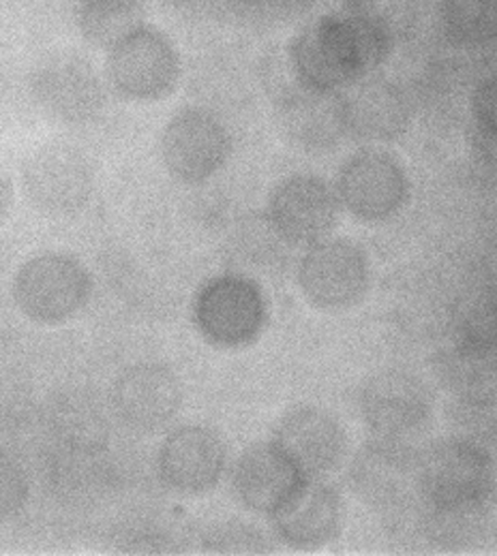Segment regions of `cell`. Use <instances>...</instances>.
<instances>
[{"mask_svg":"<svg viewBox=\"0 0 497 556\" xmlns=\"http://www.w3.org/2000/svg\"><path fill=\"white\" fill-rule=\"evenodd\" d=\"M472 118L481 139L496 143V77L483 79L472 94Z\"/></svg>","mask_w":497,"mask_h":556,"instance_id":"25","label":"cell"},{"mask_svg":"<svg viewBox=\"0 0 497 556\" xmlns=\"http://www.w3.org/2000/svg\"><path fill=\"white\" fill-rule=\"evenodd\" d=\"M227 465V447L219 432L207 426L185 424L174 428L161 443L157 454L159 480L187 496L213 490Z\"/></svg>","mask_w":497,"mask_h":556,"instance_id":"16","label":"cell"},{"mask_svg":"<svg viewBox=\"0 0 497 556\" xmlns=\"http://www.w3.org/2000/svg\"><path fill=\"white\" fill-rule=\"evenodd\" d=\"M358 409L373 437L410 441L428 424L433 401L425 381L417 375L388 368L364 379Z\"/></svg>","mask_w":497,"mask_h":556,"instance_id":"11","label":"cell"},{"mask_svg":"<svg viewBox=\"0 0 497 556\" xmlns=\"http://www.w3.org/2000/svg\"><path fill=\"white\" fill-rule=\"evenodd\" d=\"M30 94L50 121L82 127L105 108V90L95 67L77 54H57L33 71Z\"/></svg>","mask_w":497,"mask_h":556,"instance_id":"12","label":"cell"},{"mask_svg":"<svg viewBox=\"0 0 497 556\" xmlns=\"http://www.w3.org/2000/svg\"><path fill=\"white\" fill-rule=\"evenodd\" d=\"M285 452L309 478H322L339 467L348 450V434L341 421L318 407H296L287 412L275 437Z\"/></svg>","mask_w":497,"mask_h":556,"instance_id":"18","label":"cell"},{"mask_svg":"<svg viewBox=\"0 0 497 556\" xmlns=\"http://www.w3.org/2000/svg\"><path fill=\"white\" fill-rule=\"evenodd\" d=\"M90 270L70 253L46 251L26 260L11 285L17 311L39 326L73 319L92 295Z\"/></svg>","mask_w":497,"mask_h":556,"instance_id":"4","label":"cell"},{"mask_svg":"<svg viewBox=\"0 0 497 556\" xmlns=\"http://www.w3.org/2000/svg\"><path fill=\"white\" fill-rule=\"evenodd\" d=\"M388 54V26L369 11L320 15L289 43V65L298 86L318 94L344 92L380 70Z\"/></svg>","mask_w":497,"mask_h":556,"instance_id":"1","label":"cell"},{"mask_svg":"<svg viewBox=\"0 0 497 556\" xmlns=\"http://www.w3.org/2000/svg\"><path fill=\"white\" fill-rule=\"evenodd\" d=\"M341 204L335 187L313 174L284 178L266 202L271 231L291 247H311L339 225Z\"/></svg>","mask_w":497,"mask_h":556,"instance_id":"10","label":"cell"},{"mask_svg":"<svg viewBox=\"0 0 497 556\" xmlns=\"http://www.w3.org/2000/svg\"><path fill=\"white\" fill-rule=\"evenodd\" d=\"M284 125L289 138L305 148H328L344 136L339 118V94H318L300 88L285 105Z\"/></svg>","mask_w":497,"mask_h":556,"instance_id":"20","label":"cell"},{"mask_svg":"<svg viewBox=\"0 0 497 556\" xmlns=\"http://www.w3.org/2000/svg\"><path fill=\"white\" fill-rule=\"evenodd\" d=\"M350 486L375 511L403 509L419 496V452L408 441L373 437L356 452Z\"/></svg>","mask_w":497,"mask_h":556,"instance_id":"13","label":"cell"},{"mask_svg":"<svg viewBox=\"0 0 497 556\" xmlns=\"http://www.w3.org/2000/svg\"><path fill=\"white\" fill-rule=\"evenodd\" d=\"M232 154V136L213 112L185 108L161 131L159 156L165 172L183 185H202L216 176Z\"/></svg>","mask_w":497,"mask_h":556,"instance_id":"9","label":"cell"},{"mask_svg":"<svg viewBox=\"0 0 497 556\" xmlns=\"http://www.w3.org/2000/svg\"><path fill=\"white\" fill-rule=\"evenodd\" d=\"M13 198H15V193H13V185H11L9 176L0 169V227L4 225V220H7V218H9V214H11V208H13Z\"/></svg>","mask_w":497,"mask_h":556,"instance_id":"26","label":"cell"},{"mask_svg":"<svg viewBox=\"0 0 497 556\" xmlns=\"http://www.w3.org/2000/svg\"><path fill=\"white\" fill-rule=\"evenodd\" d=\"M30 494V484L24 467L9 454L0 452V522L17 516Z\"/></svg>","mask_w":497,"mask_h":556,"instance_id":"24","label":"cell"},{"mask_svg":"<svg viewBox=\"0 0 497 556\" xmlns=\"http://www.w3.org/2000/svg\"><path fill=\"white\" fill-rule=\"evenodd\" d=\"M105 75L119 97L154 103L178 88L183 63L163 30L140 22L108 46Z\"/></svg>","mask_w":497,"mask_h":556,"instance_id":"3","label":"cell"},{"mask_svg":"<svg viewBox=\"0 0 497 556\" xmlns=\"http://www.w3.org/2000/svg\"><path fill=\"white\" fill-rule=\"evenodd\" d=\"M110 401L123 426L136 432H154L181 412L183 383L161 362H138L114 379Z\"/></svg>","mask_w":497,"mask_h":556,"instance_id":"14","label":"cell"},{"mask_svg":"<svg viewBox=\"0 0 497 556\" xmlns=\"http://www.w3.org/2000/svg\"><path fill=\"white\" fill-rule=\"evenodd\" d=\"M204 548L209 553L253 555V553H266L269 542L260 535L258 529L234 520V522H223L213 527L204 540Z\"/></svg>","mask_w":497,"mask_h":556,"instance_id":"23","label":"cell"},{"mask_svg":"<svg viewBox=\"0 0 497 556\" xmlns=\"http://www.w3.org/2000/svg\"><path fill=\"white\" fill-rule=\"evenodd\" d=\"M269 520L273 533L285 546L296 551L322 548L341 531L344 501L331 484L311 478L284 509Z\"/></svg>","mask_w":497,"mask_h":556,"instance_id":"19","label":"cell"},{"mask_svg":"<svg viewBox=\"0 0 497 556\" xmlns=\"http://www.w3.org/2000/svg\"><path fill=\"white\" fill-rule=\"evenodd\" d=\"M344 136L356 141H395L408 134L412 110L403 90L388 79H360L339 92Z\"/></svg>","mask_w":497,"mask_h":556,"instance_id":"17","label":"cell"},{"mask_svg":"<svg viewBox=\"0 0 497 556\" xmlns=\"http://www.w3.org/2000/svg\"><path fill=\"white\" fill-rule=\"evenodd\" d=\"M20 180L30 206L48 216H75L95 195V167L67 141L37 146L22 161Z\"/></svg>","mask_w":497,"mask_h":556,"instance_id":"6","label":"cell"},{"mask_svg":"<svg viewBox=\"0 0 497 556\" xmlns=\"http://www.w3.org/2000/svg\"><path fill=\"white\" fill-rule=\"evenodd\" d=\"M335 191L341 208L362 223H384L408 206L412 182L406 165L377 148L358 150L344 161Z\"/></svg>","mask_w":497,"mask_h":556,"instance_id":"7","label":"cell"},{"mask_svg":"<svg viewBox=\"0 0 497 556\" xmlns=\"http://www.w3.org/2000/svg\"><path fill=\"white\" fill-rule=\"evenodd\" d=\"M75 15L84 39L108 48L123 33L140 24L142 0H77Z\"/></svg>","mask_w":497,"mask_h":556,"instance_id":"22","label":"cell"},{"mask_svg":"<svg viewBox=\"0 0 497 556\" xmlns=\"http://www.w3.org/2000/svg\"><path fill=\"white\" fill-rule=\"evenodd\" d=\"M494 458L474 441L450 437L419 452V496L433 514H472L494 496Z\"/></svg>","mask_w":497,"mask_h":556,"instance_id":"2","label":"cell"},{"mask_svg":"<svg viewBox=\"0 0 497 556\" xmlns=\"http://www.w3.org/2000/svg\"><path fill=\"white\" fill-rule=\"evenodd\" d=\"M266 321L269 302L253 278L219 275L196 293L194 324L213 348H249L262 337Z\"/></svg>","mask_w":497,"mask_h":556,"instance_id":"5","label":"cell"},{"mask_svg":"<svg viewBox=\"0 0 497 556\" xmlns=\"http://www.w3.org/2000/svg\"><path fill=\"white\" fill-rule=\"evenodd\" d=\"M444 381L461 401L492 403L494 401V348L457 345L442 359Z\"/></svg>","mask_w":497,"mask_h":556,"instance_id":"21","label":"cell"},{"mask_svg":"<svg viewBox=\"0 0 497 556\" xmlns=\"http://www.w3.org/2000/svg\"><path fill=\"white\" fill-rule=\"evenodd\" d=\"M311 478L277 441L247 447L234 465L232 486L240 505L253 514L273 518Z\"/></svg>","mask_w":497,"mask_h":556,"instance_id":"15","label":"cell"},{"mask_svg":"<svg viewBox=\"0 0 497 556\" xmlns=\"http://www.w3.org/2000/svg\"><path fill=\"white\" fill-rule=\"evenodd\" d=\"M298 287L320 311H348L369 291L371 264L366 253L348 238H324L307 247L298 262Z\"/></svg>","mask_w":497,"mask_h":556,"instance_id":"8","label":"cell"}]
</instances>
